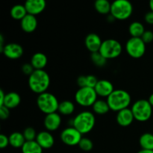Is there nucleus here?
Wrapping results in <instances>:
<instances>
[{
	"instance_id": "42",
	"label": "nucleus",
	"mask_w": 153,
	"mask_h": 153,
	"mask_svg": "<svg viewBox=\"0 0 153 153\" xmlns=\"http://www.w3.org/2000/svg\"><path fill=\"white\" fill-rule=\"evenodd\" d=\"M149 7H150V10L153 11V0H151V1H149Z\"/></svg>"
},
{
	"instance_id": "15",
	"label": "nucleus",
	"mask_w": 153,
	"mask_h": 153,
	"mask_svg": "<svg viewBox=\"0 0 153 153\" xmlns=\"http://www.w3.org/2000/svg\"><path fill=\"white\" fill-rule=\"evenodd\" d=\"M94 89L99 97H107V98L115 90L113 84L110 81L106 80V79L99 80Z\"/></svg>"
},
{
	"instance_id": "7",
	"label": "nucleus",
	"mask_w": 153,
	"mask_h": 153,
	"mask_svg": "<svg viewBox=\"0 0 153 153\" xmlns=\"http://www.w3.org/2000/svg\"><path fill=\"white\" fill-rule=\"evenodd\" d=\"M123 46L118 40L115 39H107L102 41L99 52L107 60L116 58L120 55Z\"/></svg>"
},
{
	"instance_id": "27",
	"label": "nucleus",
	"mask_w": 153,
	"mask_h": 153,
	"mask_svg": "<svg viewBox=\"0 0 153 153\" xmlns=\"http://www.w3.org/2000/svg\"><path fill=\"white\" fill-rule=\"evenodd\" d=\"M93 111L98 115L106 114L111 110L107 101L103 100H97L92 106Z\"/></svg>"
},
{
	"instance_id": "20",
	"label": "nucleus",
	"mask_w": 153,
	"mask_h": 153,
	"mask_svg": "<svg viewBox=\"0 0 153 153\" xmlns=\"http://www.w3.org/2000/svg\"><path fill=\"white\" fill-rule=\"evenodd\" d=\"M21 102V97L16 92H9L5 94L4 103L2 105L9 109H13L18 107Z\"/></svg>"
},
{
	"instance_id": "41",
	"label": "nucleus",
	"mask_w": 153,
	"mask_h": 153,
	"mask_svg": "<svg viewBox=\"0 0 153 153\" xmlns=\"http://www.w3.org/2000/svg\"><path fill=\"white\" fill-rule=\"evenodd\" d=\"M137 153H153L152 150H145V149H141Z\"/></svg>"
},
{
	"instance_id": "8",
	"label": "nucleus",
	"mask_w": 153,
	"mask_h": 153,
	"mask_svg": "<svg viewBox=\"0 0 153 153\" xmlns=\"http://www.w3.org/2000/svg\"><path fill=\"white\" fill-rule=\"evenodd\" d=\"M98 95L96 93L94 88L85 87L79 88V89L75 94V100L76 102L83 107H90L97 101Z\"/></svg>"
},
{
	"instance_id": "33",
	"label": "nucleus",
	"mask_w": 153,
	"mask_h": 153,
	"mask_svg": "<svg viewBox=\"0 0 153 153\" xmlns=\"http://www.w3.org/2000/svg\"><path fill=\"white\" fill-rule=\"evenodd\" d=\"M141 39L146 44L153 41V32L150 30H146L142 35Z\"/></svg>"
},
{
	"instance_id": "29",
	"label": "nucleus",
	"mask_w": 153,
	"mask_h": 153,
	"mask_svg": "<svg viewBox=\"0 0 153 153\" xmlns=\"http://www.w3.org/2000/svg\"><path fill=\"white\" fill-rule=\"evenodd\" d=\"M91 58L92 62L98 67H104V66L106 64V63H107V61H108V60L103 56V55H102L101 54H100V52L91 53Z\"/></svg>"
},
{
	"instance_id": "9",
	"label": "nucleus",
	"mask_w": 153,
	"mask_h": 153,
	"mask_svg": "<svg viewBox=\"0 0 153 153\" xmlns=\"http://www.w3.org/2000/svg\"><path fill=\"white\" fill-rule=\"evenodd\" d=\"M127 54L133 58H140L146 52V43L141 37H130L126 43Z\"/></svg>"
},
{
	"instance_id": "11",
	"label": "nucleus",
	"mask_w": 153,
	"mask_h": 153,
	"mask_svg": "<svg viewBox=\"0 0 153 153\" xmlns=\"http://www.w3.org/2000/svg\"><path fill=\"white\" fill-rule=\"evenodd\" d=\"M23 48L16 43H9L4 45L2 53L9 59H18L23 55Z\"/></svg>"
},
{
	"instance_id": "2",
	"label": "nucleus",
	"mask_w": 153,
	"mask_h": 153,
	"mask_svg": "<svg viewBox=\"0 0 153 153\" xmlns=\"http://www.w3.org/2000/svg\"><path fill=\"white\" fill-rule=\"evenodd\" d=\"M109 108L114 111H120L128 108L131 102V97L129 93L123 89H116L107 98Z\"/></svg>"
},
{
	"instance_id": "36",
	"label": "nucleus",
	"mask_w": 153,
	"mask_h": 153,
	"mask_svg": "<svg viewBox=\"0 0 153 153\" xmlns=\"http://www.w3.org/2000/svg\"><path fill=\"white\" fill-rule=\"evenodd\" d=\"M8 145H10L9 137L4 134H0V147L1 149H4V148L7 147Z\"/></svg>"
},
{
	"instance_id": "40",
	"label": "nucleus",
	"mask_w": 153,
	"mask_h": 153,
	"mask_svg": "<svg viewBox=\"0 0 153 153\" xmlns=\"http://www.w3.org/2000/svg\"><path fill=\"white\" fill-rule=\"evenodd\" d=\"M148 101L149 102V103L151 104V105L153 107V94H152L150 96H149V99H148Z\"/></svg>"
},
{
	"instance_id": "1",
	"label": "nucleus",
	"mask_w": 153,
	"mask_h": 153,
	"mask_svg": "<svg viewBox=\"0 0 153 153\" xmlns=\"http://www.w3.org/2000/svg\"><path fill=\"white\" fill-rule=\"evenodd\" d=\"M50 85V76L44 70H35L28 77V86L31 91L41 94L46 92Z\"/></svg>"
},
{
	"instance_id": "17",
	"label": "nucleus",
	"mask_w": 153,
	"mask_h": 153,
	"mask_svg": "<svg viewBox=\"0 0 153 153\" xmlns=\"http://www.w3.org/2000/svg\"><path fill=\"white\" fill-rule=\"evenodd\" d=\"M36 141L43 149H50L55 144V138L53 135L48 131H42L37 133Z\"/></svg>"
},
{
	"instance_id": "25",
	"label": "nucleus",
	"mask_w": 153,
	"mask_h": 153,
	"mask_svg": "<svg viewBox=\"0 0 153 153\" xmlns=\"http://www.w3.org/2000/svg\"><path fill=\"white\" fill-rule=\"evenodd\" d=\"M139 143L142 149L153 151V134L146 132L142 134L139 139Z\"/></svg>"
},
{
	"instance_id": "35",
	"label": "nucleus",
	"mask_w": 153,
	"mask_h": 153,
	"mask_svg": "<svg viewBox=\"0 0 153 153\" xmlns=\"http://www.w3.org/2000/svg\"><path fill=\"white\" fill-rule=\"evenodd\" d=\"M34 67H32L30 63H27V64H24L22 66V71L23 72L24 74L27 75V76H29L30 75L32 74L33 72L34 71Z\"/></svg>"
},
{
	"instance_id": "14",
	"label": "nucleus",
	"mask_w": 153,
	"mask_h": 153,
	"mask_svg": "<svg viewBox=\"0 0 153 153\" xmlns=\"http://www.w3.org/2000/svg\"><path fill=\"white\" fill-rule=\"evenodd\" d=\"M102 43L101 37L96 33H90L86 36L85 40V44L88 51L94 53L99 52Z\"/></svg>"
},
{
	"instance_id": "10",
	"label": "nucleus",
	"mask_w": 153,
	"mask_h": 153,
	"mask_svg": "<svg viewBox=\"0 0 153 153\" xmlns=\"http://www.w3.org/2000/svg\"><path fill=\"white\" fill-rule=\"evenodd\" d=\"M61 140L64 144L70 146L79 145L82 138V134L78 131L75 127L70 126L64 128L60 134Z\"/></svg>"
},
{
	"instance_id": "4",
	"label": "nucleus",
	"mask_w": 153,
	"mask_h": 153,
	"mask_svg": "<svg viewBox=\"0 0 153 153\" xmlns=\"http://www.w3.org/2000/svg\"><path fill=\"white\" fill-rule=\"evenodd\" d=\"M36 102L40 111L46 114V115L58 111L60 104L57 97L47 91L39 94Z\"/></svg>"
},
{
	"instance_id": "39",
	"label": "nucleus",
	"mask_w": 153,
	"mask_h": 153,
	"mask_svg": "<svg viewBox=\"0 0 153 153\" xmlns=\"http://www.w3.org/2000/svg\"><path fill=\"white\" fill-rule=\"evenodd\" d=\"M5 94L3 91V90H0V105H2L4 103V98H5Z\"/></svg>"
},
{
	"instance_id": "34",
	"label": "nucleus",
	"mask_w": 153,
	"mask_h": 153,
	"mask_svg": "<svg viewBox=\"0 0 153 153\" xmlns=\"http://www.w3.org/2000/svg\"><path fill=\"white\" fill-rule=\"evenodd\" d=\"M10 109L4 105H0V118L2 120H5L9 117Z\"/></svg>"
},
{
	"instance_id": "5",
	"label": "nucleus",
	"mask_w": 153,
	"mask_h": 153,
	"mask_svg": "<svg viewBox=\"0 0 153 153\" xmlns=\"http://www.w3.org/2000/svg\"><path fill=\"white\" fill-rule=\"evenodd\" d=\"M133 5L128 0H115L111 3V13L115 19L126 20L131 16Z\"/></svg>"
},
{
	"instance_id": "21",
	"label": "nucleus",
	"mask_w": 153,
	"mask_h": 153,
	"mask_svg": "<svg viewBox=\"0 0 153 153\" xmlns=\"http://www.w3.org/2000/svg\"><path fill=\"white\" fill-rule=\"evenodd\" d=\"M9 143L13 148H22L25 143V139L22 133L14 131L9 135Z\"/></svg>"
},
{
	"instance_id": "16",
	"label": "nucleus",
	"mask_w": 153,
	"mask_h": 153,
	"mask_svg": "<svg viewBox=\"0 0 153 153\" xmlns=\"http://www.w3.org/2000/svg\"><path fill=\"white\" fill-rule=\"evenodd\" d=\"M116 120L118 125L123 127H127L131 125L134 120V115L131 108H126L117 112Z\"/></svg>"
},
{
	"instance_id": "22",
	"label": "nucleus",
	"mask_w": 153,
	"mask_h": 153,
	"mask_svg": "<svg viewBox=\"0 0 153 153\" xmlns=\"http://www.w3.org/2000/svg\"><path fill=\"white\" fill-rule=\"evenodd\" d=\"M10 14L13 19L16 20H22L27 14V10L24 4H15L11 7L10 10Z\"/></svg>"
},
{
	"instance_id": "24",
	"label": "nucleus",
	"mask_w": 153,
	"mask_h": 153,
	"mask_svg": "<svg viewBox=\"0 0 153 153\" xmlns=\"http://www.w3.org/2000/svg\"><path fill=\"white\" fill-rule=\"evenodd\" d=\"M75 111L74 103L70 100H64L61 102L58 106V111L60 114L64 115V116H69L73 114Z\"/></svg>"
},
{
	"instance_id": "28",
	"label": "nucleus",
	"mask_w": 153,
	"mask_h": 153,
	"mask_svg": "<svg viewBox=\"0 0 153 153\" xmlns=\"http://www.w3.org/2000/svg\"><path fill=\"white\" fill-rule=\"evenodd\" d=\"M94 7L100 14H110L111 3L108 0H97L94 3Z\"/></svg>"
},
{
	"instance_id": "12",
	"label": "nucleus",
	"mask_w": 153,
	"mask_h": 153,
	"mask_svg": "<svg viewBox=\"0 0 153 153\" xmlns=\"http://www.w3.org/2000/svg\"><path fill=\"white\" fill-rule=\"evenodd\" d=\"M43 124L48 131H56L61 125V114L57 112L46 114L43 120Z\"/></svg>"
},
{
	"instance_id": "26",
	"label": "nucleus",
	"mask_w": 153,
	"mask_h": 153,
	"mask_svg": "<svg viewBox=\"0 0 153 153\" xmlns=\"http://www.w3.org/2000/svg\"><path fill=\"white\" fill-rule=\"evenodd\" d=\"M43 149L36 140L25 141L21 148L22 153H43Z\"/></svg>"
},
{
	"instance_id": "19",
	"label": "nucleus",
	"mask_w": 153,
	"mask_h": 153,
	"mask_svg": "<svg viewBox=\"0 0 153 153\" xmlns=\"http://www.w3.org/2000/svg\"><path fill=\"white\" fill-rule=\"evenodd\" d=\"M48 63L47 56L42 52H36L32 55L30 64L34 70H43Z\"/></svg>"
},
{
	"instance_id": "30",
	"label": "nucleus",
	"mask_w": 153,
	"mask_h": 153,
	"mask_svg": "<svg viewBox=\"0 0 153 153\" xmlns=\"http://www.w3.org/2000/svg\"><path fill=\"white\" fill-rule=\"evenodd\" d=\"M79 146L82 150L85 151V152H89V151L92 150L93 147H94V143L91 139L88 138V137H82V140L79 142Z\"/></svg>"
},
{
	"instance_id": "18",
	"label": "nucleus",
	"mask_w": 153,
	"mask_h": 153,
	"mask_svg": "<svg viewBox=\"0 0 153 153\" xmlns=\"http://www.w3.org/2000/svg\"><path fill=\"white\" fill-rule=\"evenodd\" d=\"M37 24L38 22L36 16L28 13L20 21L21 28L27 33H31L35 31L37 27Z\"/></svg>"
},
{
	"instance_id": "6",
	"label": "nucleus",
	"mask_w": 153,
	"mask_h": 153,
	"mask_svg": "<svg viewBox=\"0 0 153 153\" xmlns=\"http://www.w3.org/2000/svg\"><path fill=\"white\" fill-rule=\"evenodd\" d=\"M131 110L134 120L139 122H146L152 114V106L146 100H139L132 104Z\"/></svg>"
},
{
	"instance_id": "31",
	"label": "nucleus",
	"mask_w": 153,
	"mask_h": 153,
	"mask_svg": "<svg viewBox=\"0 0 153 153\" xmlns=\"http://www.w3.org/2000/svg\"><path fill=\"white\" fill-rule=\"evenodd\" d=\"M24 137H25L26 141H31V140H35L37 137V133L36 132V130L32 127H27L24 129L23 132Z\"/></svg>"
},
{
	"instance_id": "23",
	"label": "nucleus",
	"mask_w": 153,
	"mask_h": 153,
	"mask_svg": "<svg viewBox=\"0 0 153 153\" xmlns=\"http://www.w3.org/2000/svg\"><path fill=\"white\" fill-rule=\"evenodd\" d=\"M145 31L143 24L137 21L131 22L128 26V32L131 37H141Z\"/></svg>"
},
{
	"instance_id": "37",
	"label": "nucleus",
	"mask_w": 153,
	"mask_h": 153,
	"mask_svg": "<svg viewBox=\"0 0 153 153\" xmlns=\"http://www.w3.org/2000/svg\"><path fill=\"white\" fill-rule=\"evenodd\" d=\"M144 19L146 22H147L149 25H153V11L150 10V11L147 12L145 14Z\"/></svg>"
},
{
	"instance_id": "13",
	"label": "nucleus",
	"mask_w": 153,
	"mask_h": 153,
	"mask_svg": "<svg viewBox=\"0 0 153 153\" xmlns=\"http://www.w3.org/2000/svg\"><path fill=\"white\" fill-rule=\"evenodd\" d=\"M28 14L38 15L46 8V2L45 0H27L24 4Z\"/></svg>"
},
{
	"instance_id": "3",
	"label": "nucleus",
	"mask_w": 153,
	"mask_h": 153,
	"mask_svg": "<svg viewBox=\"0 0 153 153\" xmlns=\"http://www.w3.org/2000/svg\"><path fill=\"white\" fill-rule=\"evenodd\" d=\"M95 115L89 111H83L79 113L73 118L72 122V126L82 134L91 132L95 126Z\"/></svg>"
},
{
	"instance_id": "38",
	"label": "nucleus",
	"mask_w": 153,
	"mask_h": 153,
	"mask_svg": "<svg viewBox=\"0 0 153 153\" xmlns=\"http://www.w3.org/2000/svg\"><path fill=\"white\" fill-rule=\"evenodd\" d=\"M77 84L79 88L86 87V76H80L77 79Z\"/></svg>"
},
{
	"instance_id": "32",
	"label": "nucleus",
	"mask_w": 153,
	"mask_h": 153,
	"mask_svg": "<svg viewBox=\"0 0 153 153\" xmlns=\"http://www.w3.org/2000/svg\"><path fill=\"white\" fill-rule=\"evenodd\" d=\"M98 79L94 75H88L86 76V87L94 88L98 82Z\"/></svg>"
}]
</instances>
